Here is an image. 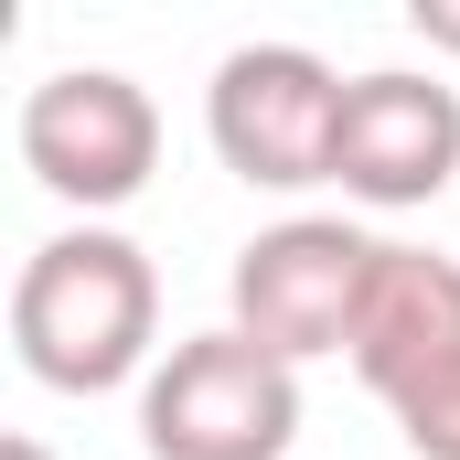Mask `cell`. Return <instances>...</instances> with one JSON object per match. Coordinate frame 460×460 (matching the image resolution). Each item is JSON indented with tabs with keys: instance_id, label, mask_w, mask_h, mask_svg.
Masks as SVG:
<instances>
[{
	"instance_id": "1",
	"label": "cell",
	"mask_w": 460,
	"mask_h": 460,
	"mask_svg": "<svg viewBox=\"0 0 460 460\" xmlns=\"http://www.w3.org/2000/svg\"><path fill=\"white\" fill-rule=\"evenodd\" d=\"M11 353L54 396L150 385V364H161V268H150V246L118 226L43 235L11 279Z\"/></svg>"
},
{
	"instance_id": "2",
	"label": "cell",
	"mask_w": 460,
	"mask_h": 460,
	"mask_svg": "<svg viewBox=\"0 0 460 460\" xmlns=\"http://www.w3.org/2000/svg\"><path fill=\"white\" fill-rule=\"evenodd\" d=\"M289 439H300V364L246 343L235 322L172 343L139 385L150 460H289Z\"/></svg>"
},
{
	"instance_id": "3",
	"label": "cell",
	"mask_w": 460,
	"mask_h": 460,
	"mask_svg": "<svg viewBox=\"0 0 460 460\" xmlns=\"http://www.w3.org/2000/svg\"><path fill=\"white\" fill-rule=\"evenodd\" d=\"M343 86L311 43H235L204 86V139L246 193H311L343 150Z\"/></svg>"
},
{
	"instance_id": "4",
	"label": "cell",
	"mask_w": 460,
	"mask_h": 460,
	"mask_svg": "<svg viewBox=\"0 0 460 460\" xmlns=\"http://www.w3.org/2000/svg\"><path fill=\"white\" fill-rule=\"evenodd\" d=\"M22 172L54 204H75L86 226L118 215V204H139L150 172H161V108H150V86L118 75V65H54L22 97Z\"/></svg>"
},
{
	"instance_id": "5",
	"label": "cell",
	"mask_w": 460,
	"mask_h": 460,
	"mask_svg": "<svg viewBox=\"0 0 460 460\" xmlns=\"http://www.w3.org/2000/svg\"><path fill=\"white\" fill-rule=\"evenodd\" d=\"M375 246H385V235L343 226V215H289V226L246 235V246H235V268H226L235 332H246V343H268L279 364L353 353V311H364Z\"/></svg>"
},
{
	"instance_id": "6",
	"label": "cell",
	"mask_w": 460,
	"mask_h": 460,
	"mask_svg": "<svg viewBox=\"0 0 460 460\" xmlns=\"http://www.w3.org/2000/svg\"><path fill=\"white\" fill-rule=\"evenodd\" d=\"M460 172V86L418 75V65H375L343 86V150H332V182L375 215H407V204H439Z\"/></svg>"
},
{
	"instance_id": "7",
	"label": "cell",
	"mask_w": 460,
	"mask_h": 460,
	"mask_svg": "<svg viewBox=\"0 0 460 460\" xmlns=\"http://www.w3.org/2000/svg\"><path fill=\"white\" fill-rule=\"evenodd\" d=\"M343 364L385 396V418L407 396H429L439 375H460V257H439V246H375V279H364Z\"/></svg>"
},
{
	"instance_id": "8",
	"label": "cell",
	"mask_w": 460,
	"mask_h": 460,
	"mask_svg": "<svg viewBox=\"0 0 460 460\" xmlns=\"http://www.w3.org/2000/svg\"><path fill=\"white\" fill-rule=\"evenodd\" d=\"M396 439H407L418 460H460V375H439L429 396L396 407Z\"/></svg>"
},
{
	"instance_id": "9",
	"label": "cell",
	"mask_w": 460,
	"mask_h": 460,
	"mask_svg": "<svg viewBox=\"0 0 460 460\" xmlns=\"http://www.w3.org/2000/svg\"><path fill=\"white\" fill-rule=\"evenodd\" d=\"M407 22H418V43H429V54H460V0H418Z\"/></svg>"
},
{
	"instance_id": "10",
	"label": "cell",
	"mask_w": 460,
	"mask_h": 460,
	"mask_svg": "<svg viewBox=\"0 0 460 460\" xmlns=\"http://www.w3.org/2000/svg\"><path fill=\"white\" fill-rule=\"evenodd\" d=\"M0 460H54V450H43L32 429H11V439H0Z\"/></svg>"
}]
</instances>
